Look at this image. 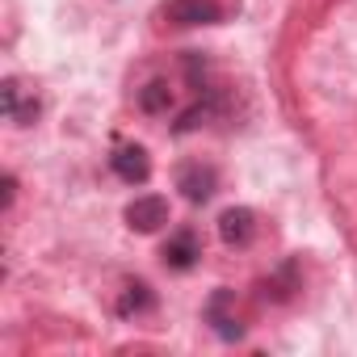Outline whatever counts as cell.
Returning <instances> with one entry per match:
<instances>
[{"mask_svg": "<svg viewBox=\"0 0 357 357\" xmlns=\"http://www.w3.org/2000/svg\"><path fill=\"white\" fill-rule=\"evenodd\" d=\"M0 105H5V114L17 122V126H30L38 118V97L22 89V80H5V89H0Z\"/></svg>", "mask_w": 357, "mask_h": 357, "instance_id": "obj_5", "label": "cell"}, {"mask_svg": "<svg viewBox=\"0 0 357 357\" xmlns=\"http://www.w3.org/2000/svg\"><path fill=\"white\" fill-rule=\"evenodd\" d=\"M227 307H231V294H227V290H219V294L206 303V319L215 324V332H219L223 340H240V336H244V328H240V319H236V315H227Z\"/></svg>", "mask_w": 357, "mask_h": 357, "instance_id": "obj_8", "label": "cell"}, {"mask_svg": "<svg viewBox=\"0 0 357 357\" xmlns=\"http://www.w3.org/2000/svg\"><path fill=\"white\" fill-rule=\"evenodd\" d=\"M151 290L143 286V282H130L126 286V294L118 298V315H143V311H151Z\"/></svg>", "mask_w": 357, "mask_h": 357, "instance_id": "obj_9", "label": "cell"}, {"mask_svg": "<svg viewBox=\"0 0 357 357\" xmlns=\"http://www.w3.org/2000/svg\"><path fill=\"white\" fill-rule=\"evenodd\" d=\"M219 236H223L227 248H248V244L257 240V215H252L248 206L223 211V215H219Z\"/></svg>", "mask_w": 357, "mask_h": 357, "instance_id": "obj_4", "label": "cell"}, {"mask_svg": "<svg viewBox=\"0 0 357 357\" xmlns=\"http://www.w3.org/2000/svg\"><path fill=\"white\" fill-rule=\"evenodd\" d=\"M114 172L122 176L126 185H143L147 176H151L147 151H143V147H118V151H114Z\"/></svg>", "mask_w": 357, "mask_h": 357, "instance_id": "obj_6", "label": "cell"}, {"mask_svg": "<svg viewBox=\"0 0 357 357\" xmlns=\"http://www.w3.org/2000/svg\"><path fill=\"white\" fill-rule=\"evenodd\" d=\"M223 5L219 0H168L164 5V22L168 26H219L223 22Z\"/></svg>", "mask_w": 357, "mask_h": 357, "instance_id": "obj_1", "label": "cell"}, {"mask_svg": "<svg viewBox=\"0 0 357 357\" xmlns=\"http://www.w3.org/2000/svg\"><path fill=\"white\" fill-rule=\"evenodd\" d=\"M168 101H172V89H168L164 80H151L147 89H139V109H143V114H164Z\"/></svg>", "mask_w": 357, "mask_h": 357, "instance_id": "obj_10", "label": "cell"}, {"mask_svg": "<svg viewBox=\"0 0 357 357\" xmlns=\"http://www.w3.org/2000/svg\"><path fill=\"white\" fill-rule=\"evenodd\" d=\"M13 194H17V181H13V176H5V211L13 206Z\"/></svg>", "mask_w": 357, "mask_h": 357, "instance_id": "obj_11", "label": "cell"}, {"mask_svg": "<svg viewBox=\"0 0 357 357\" xmlns=\"http://www.w3.org/2000/svg\"><path fill=\"white\" fill-rule=\"evenodd\" d=\"M215 185H219V172L211 164H202V160H190V164L176 168V190H181L190 202H206L215 194Z\"/></svg>", "mask_w": 357, "mask_h": 357, "instance_id": "obj_2", "label": "cell"}, {"mask_svg": "<svg viewBox=\"0 0 357 357\" xmlns=\"http://www.w3.org/2000/svg\"><path fill=\"white\" fill-rule=\"evenodd\" d=\"M164 265L168 269H190L202 252H198V236L194 231H176V236H168V244H164Z\"/></svg>", "mask_w": 357, "mask_h": 357, "instance_id": "obj_7", "label": "cell"}, {"mask_svg": "<svg viewBox=\"0 0 357 357\" xmlns=\"http://www.w3.org/2000/svg\"><path fill=\"white\" fill-rule=\"evenodd\" d=\"M164 223H168V202H164V198H155V194L135 198V202L126 206V227H130V231L151 236V231H160Z\"/></svg>", "mask_w": 357, "mask_h": 357, "instance_id": "obj_3", "label": "cell"}]
</instances>
